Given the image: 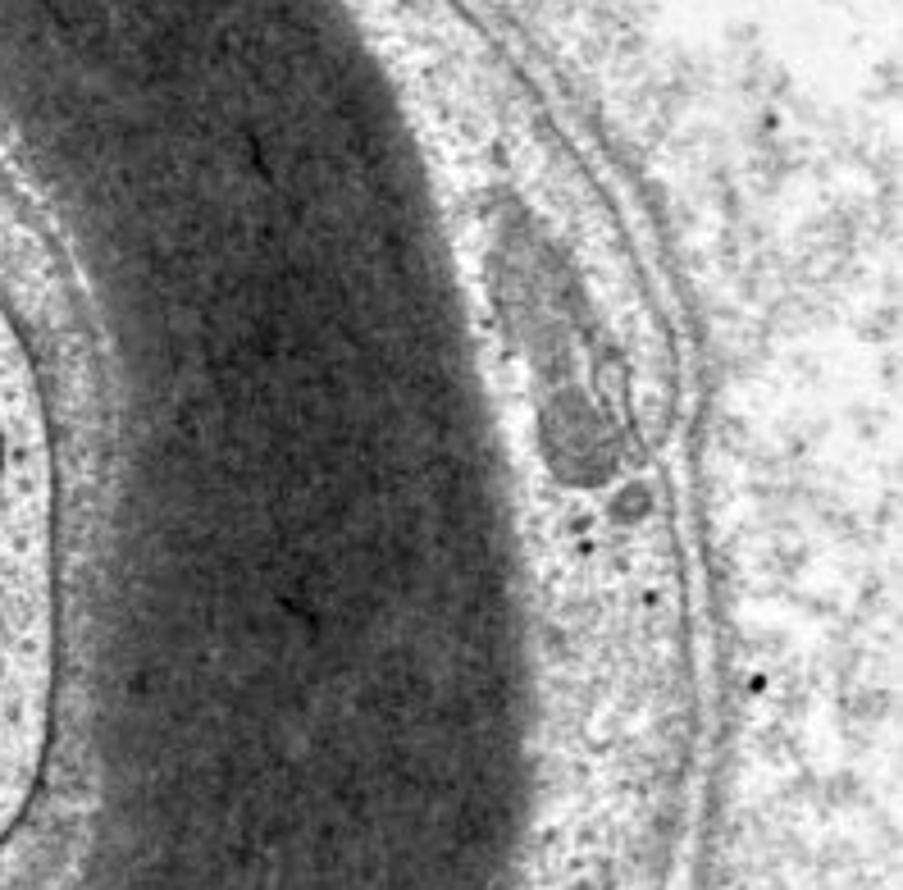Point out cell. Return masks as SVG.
<instances>
[{
	"label": "cell",
	"instance_id": "obj_1",
	"mask_svg": "<svg viewBox=\"0 0 903 890\" xmlns=\"http://www.w3.org/2000/svg\"><path fill=\"white\" fill-rule=\"evenodd\" d=\"M55 489L46 429L0 320V840L28 808L55 676Z\"/></svg>",
	"mask_w": 903,
	"mask_h": 890
}]
</instances>
